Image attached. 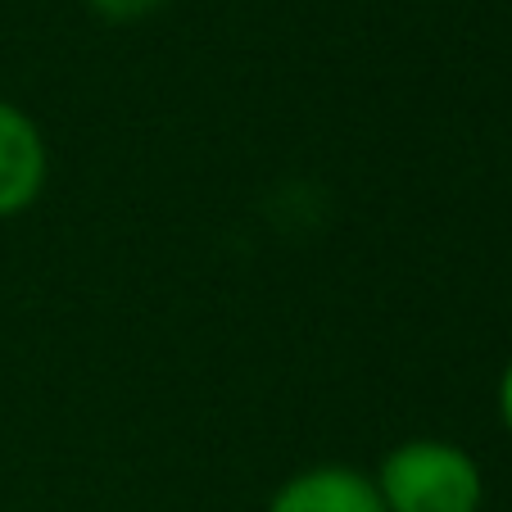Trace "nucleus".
<instances>
[{"label": "nucleus", "instance_id": "1", "mask_svg": "<svg viewBox=\"0 0 512 512\" xmlns=\"http://www.w3.org/2000/svg\"><path fill=\"white\" fill-rule=\"evenodd\" d=\"M386 512H481V463L454 440L417 435L395 445L372 472Z\"/></svg>", "mask_w": 512, "mask_h": 512}, {"label": "nucleus", "instance_id": "2", "mask_svg": "<svg viewBox=\"0 0 512 512\" xmlns=\"http://www.w3.org/2000/svg\"><path fill=\"white\" fill-rule=\"evenodd\" d=\"M50 177V150L28 109L0 100V223L41 200Z\"/></svg>", "mask_w": 512, "mask_h": 512}, {"label": "nucleus", "instance_id": "3", "mask_svg": "<svg viewBox=\"0 0 512 512\" xmlns=\"http://www.w3.org/2000/svg\"><path fill=\"white\" fill-rule=\"evenodd\" d=\"M263 512H386L368 472L349 463H313L286 476Z\"/></svg>", "mask_w": 512, "mask_h": 512}, {"label": "nucleus", "instance_id": "4", "mask_svg": "<svg viewBox=\"0 0 512 512\" xmlns=\"http://www.w3.org/2000/svg\"><path fill=\"white\" fill-rule=\"evenodd\" d=\"M87 5L105 23H136V19H150L155 10H164L168 0H87Z\"/></svg>", "mask_w": 512, "mask_h": 512}, {"label": "nucleus", "instance_id": "5", "mask_svg": "<svg viewBox=\"0 0 512 512\" xmlns=\"http://www.w3.org/2000/svg\"><path fill=\"white\" fill-rule=\"evenodd\" d=\"M494 404H499V422H503V431L512 435V358L503 363V372H499V386H494Z\"/></svg>", "mask_w": 512, "mask_h": 512}]
</instances>
